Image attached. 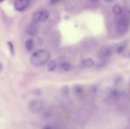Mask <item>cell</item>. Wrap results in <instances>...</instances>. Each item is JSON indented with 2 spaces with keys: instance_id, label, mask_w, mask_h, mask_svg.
Masks as SVG:
<instances>
[{
  "instance_id": "18",
  "label": "cell",
  "mask_w": 130,
  "mask_h": 129,
  "mask_svg": "<svg viewBox=\"0 0 130 129\" xmlns=\"http://www.w3.org/2000/svg\"><path fill=\"white\" fill-rule=\"evenodd\" d=\"M43 129H59L58 126L56 125H46L45 127H43Z\"/></svg>"
},
{
  "instance_id": "10",
  "label": "cell",
  "mask_w": 130,
  "mask_h": 129,
  "mask_svg": "<svg viewBox=\"0 0 130 129\" xmlns=\"http://www.w3.org/2000/svg\"><path fill=\"white\" fill-rule=\"evenodd\" d=\"M82 65L85 68H90L94 65V61L91 58H87L82 62Z\"/></svg>"
},
{
  "instance_id": "8",
  "label": "cell",
  "mask_w": 130,
  "mask_h": 129,
  "mask_svg": "<svg viewBox=\"0 0 130 129\" xmlns=\"http://www.w3.org/2000/svg\"><path fill=\"white\" fill-rule=\"evenodd\" d=\"M46 68L49 71H53L56 69L57 68V62L54 59H50L47 63H46Z\"/></svg>"
},
{
  "instance_id": "4",
  "label": "cell",
  "mask_w": 130,
  "mask_h": 129,
  "mask_svg": "<svg viewBox=\"0 0 130 129\" xmlns=\"http://www.w3.org/2000/svg\"><path fill=\"white\" fill-rule=\"evenodd\" d=\"M130 21L127 17H123L117 22V30L121 33H125L129 27Z\"/></svg>"
},
{
  "instance_id": "20",
  "label": "cell",
  "mask_w": 130,
  "mask_h": 129,
  "mask_svg": "<svg viewBox=\"0 0 130 129\" xmlns=\"http://www.w3.org/2000/svg\"><path fill=\"white\" fill-rule=\"evenodd\" d=\"M2 68H3V65H2V62H0V71L2 70Z\"/></svg>"
},
{
  "instance_id": "16",
  "label": "cell",
  "mask_w": 130,
  "mask_h": 129,
  "mask_svg": "<svg viewBox=\"0 0 130 129\" xmlns=\"http://www.w3.org/2000/svg\"><path fill=\"white\" fill-rule=\"evenodd\" d=\"M7 44H8V49H9V51H10V53L11 56H14V46L13 45V43L11 42V41H8L7 42Z\"/></svg>"
},
{
  "instance_id": "11",
  "label": "cell",
  "mask_w": 130,
  "mask_h": 129,
  "mask_svg": "<svg viewBox=\"0 0 130 129\" xmlns=\"http://www.w3.org/2000/svg\"><path fill=\"white\" fill-rule=\"evenodd\" d=\"M59 68L64 71H69L72 69V66L69 62H61L59 65Z\"/></svg>"
},
{
  "instance_id": "13",
  "label": "cell",
  "mask_w": 130,
  "mask_h": 129,
  "mask_svg": "<svg viewBox=\"0 0 130 129\" xmlns=\"http://www.w3.org/2000/svg\"><path fill=\"white\" fill-rule=\"evenodd\" d=\"M60 94H61L62 97H68L69 94V87L68 86L62 87L61 88V90H60Z\"/></svg>"
},
{
  "instance_id": "19",
  "label": "cell",
  "mask_w": 130,
  "mask_h": 129,
  "mask_svg": "<svg viewBox=\"0 0 130 129\" xmlns=\"http://www.w3.org/2000/svg\"><path fill=\"white\" fill-rule=\"evenodd\" d=\"M59 1H61V0H50V3H51V4H53V5H54V4L58 3Z\"/></svg>"
},
{
  "instance_id": "14",
  "label": "cell",
  "mask_w": 130,
  "mask_h": 129,
  "mask_svg": "<svg viewBox=\"0 0 130 129\" xmlns=\"http://www.w3.org/2000/svg\"><path fill=\"white\" fill-rule=\"evenodd\" d=\"M53 113L52 112V110H46L43 112V118L45 120H49V119H52V118L53 117Z\"/></svg>"
},
{
  "instance_id": "22",
  "label": "cell",
  "mask_w": 130,
  "mask_h": 129,
  "mask_svg": "<svg viewBox=\"0 0 130 129\" xmlns=\"http://www.w3.org/2000/svg\"><path fill=\"white\" fill-rule=\"evenodd\" d=\"M5 0H0V2H4Z\"/></svg>"
},
{
  "instance_id": "3",
  "label": "cell",
  "mask_w": 130,
  "mask_h": 129,
  "mask_svg": "<svg viewBox=\"0 0 130 129\" xmlns=\"http://www.w3.org/2000/svg\"><path fill=\"white\" fill-rule=\"evenodd\" d=\"M50 17V13L47 11L40 10L34 12L32 15V19L34 22H44L47 21Z\"/></svg>"
},
{
  "instance_id": "6",
  "label": "cell",
  "mask_w": 130,
  "mask_h": 129,
  "mask_svg": "<svg viewBox=\"0 0 130 129\" xmlns=\"http://www.w3.org/2000/svg\"><path fill=\"white\" fill-rule=\"evenodd\" d=\"M25 31L27 35H29L30 36H34L38 33V28L34 23H30L26 27Z\"/></svg>"
},
{
  "instance_id": "7",
  "label": "cell",
  "mask_w": 130,
  "mask_h": 129,
  "mask_svg": "<svg viewBox=\"0 0 130 129\" xmlns=\"http://www.w3.org/2000/svg\"><path fill=\"white\" fill-rule=\"evenodd\" d=\"M111 54H112L111 50L109 48H107V47H104V48L101 49L99 51V56L101 59H104L109 58L111 56Z\"/></svg>"
},
{
  "instance_id": "2",
  "label": "cell",
  "mask_w": 130,
  "mask_h": 129,
  "mask_svg": "<svg viewBox=\"0 0 130 129\" xmlns=\"http://www.w3.org/2000/svg\"><path fill=\"white\" fill-rule=\"evenodd\" d=\"M28 109L33 114L40 113L44 109V103L41 100L39 99L32 100L28 103Z\"/></svg>"
},
{
  "instance_id": "9",
  "label": "cell",
  "mask_w": 130,
  "mask_h": 129,
  "mask_svg": "<svg viewBox=\"0 0 130 129\" xmlns=\"http://www.w3.org/2000/svg\"><path fill=\"white\" fill-rule=\"evenodd\" d=\"M25 49L27 52H31L34 48V42L32 39H28L24 43Z\"/></svg>"
},
{
  "instance_id": "5",
  "label": "cell",
  "mask_w": 130,
  "mask_h": 129,
  "mask_svg": "<svg viewBox=\"0 0 130 129\" xmlns=\"http://www.w3.org/2000/svg\"><path fill=\"white\" fill-rule=\"evenodd\" d=\"M30 3V0H14V7L18 11H24Z\"/></svg>"
},
{
  "instance_id": "15",
  "label": "cell",
  "mask_w": 130,
  "mask_h": 129,
  "mask_svg": "<svg viewBox=\"0 0 130 129\" xmlns=\"http://www.w3.org/2000/svg\"><path fill=\"white\" fill-rule=\"evenodd\" d=\"M74 93L76 95H81L83 93V87L82 85H75L74 87Z\"/></svg>"
},
{
  "instance_id": "21",
  "label": "cell",
  "mask_w": 130,
  "mask_h": 129,
  "mask_svg": "<svg viewBox=\"0 0 130 129\" xmlns=\"http://www.w3.org/2000/svg\"><path fill=\"white\" fill-rule=\"evenodd\" d=\"M105 2H112L113 0H104Z\"/></svg>"
},
{
  "instance_id": "17",
  "label": "cell",
  "mask_w": 130,
  "mask_h": 129,
  "mask_svg": "<svg viewBox=\"0 0 130 129\" xmlns=\"http://www.w3.org/2000/svg\"><path fill=\"white\" fill-rule=\"evenodd\" d=\"M125 46L123 45V44H120V45H118L117 46V48H116V51H117V53H118V54H120V53H122L124 50H125Z\"/></svg>"
},
{
  "instance_id": "12",
  "label": "cell",
  "mask_w": 130,
  "mask_h": 129,
  "mask_svg": "<svg viewBox=\"0 0 130 129\" xmlns=\"http://www.w3.org/2000/svg\"><path fill=\"white\" fill-rule=\"evenodd\" d=\"M113 12L115 15H120L123 13V10L122 8L119 5H114L113 6Z\"/></svg>"
},
{
  "instance_id": "1",
  "label": "cell",
  "mask_w": 130,
  "mask_h": 129,
  "mask_svg": "<svg viewBox=\"0 0 130 129\" xmlns=\"http://www.w3.org/2000/svg\"><path fill=\"white\" fill-rule=\"evenodd\" d=\"M51 59V54L46 49H39L33 52L30 58V63L35 67H40Z\"/></svg>"
}]
</instances>
